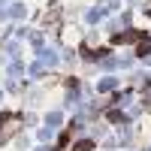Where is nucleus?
I'll return each mask as SVG.
<instances>
[{"mask_svg":"<svg viewBox=\"0 0 151 151\" xmlns=\"http://www.w3.org/2000/svg\"><path fill=\"white\" fill-rule=\"evenodd\" d=\"M94 148V142H79V145H76V151H91Z\"/></svg>","mask_w":151,"mask_h":151,"instance_id":"nucleus-1","label":"nucleus"}]
</instances>
